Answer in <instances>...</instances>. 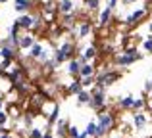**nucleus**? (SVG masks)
Here are the masks:
<instances>
[{"label":"nucleus","mask_w":152,"mask_h":138,"mask_svg":"<svg viewBox=\"0 0 152 138\" xmlns=\"http://www.w3.org/2000/svg\"><path fill=\"white\" fill-rule=\"evenodd\" d=\"M91 98H93V94H91L89 90L83 88L81 92L77 94V104H79V105H87V104H91Z\"/></svg>","instance_id":"4468645a"},{"label":"nucleus","mask_w":152,"mask_h":138,"mask_svg":"<svg viewBox=\"0 0 152 138\" xmlns=\"http://www.w3.org/2000/svg\"><path fill=\"white\" fill-rule=\"evenodd\" d=\"M83 90V85H81V81H73L69 86H67V94H75L77 96L79 92Z\"/></svg>","instance_id":"412c9836"},{"label":"nucleus","mask_w":152,"mask_h":138,"mask_svg":"<svg viewBox=\"0 0 152 138\" xmlns=\"http://www.w3.org/2000/svg\"><path fill=\"white\" fill-rule=\"evenodd\" d=\"M118 2H119V0H110V4H108V6H110V8H115V6H118Z\"/></svg>","instance_id":"c9c22d12"},{"label":"nucleus","mask_w":152,"mask_h":138,"mask_svg":"<svg viewBox=\"0 0 152 138\" xmlns=\"http://www.w3.org/2000/svg\"><path fill=\"white\" fill-rule=\"evenodd\" d=\"M91 94H93V98H91V108L93 109H104V105H106V92H104V88H98V86H94L93 90H91Z\"/></svg>","instance_id":"20e7f679"},{"label":"nucleus","mask_w":152,"mask_h":138,"mask_svg":"<svg viewBox=\"0 0 152 138\" xmlns=\"http://www.w3.org/2000/svg\"><path fill=\"white\" fill-rule=\"evenodd\" d=\"M85 132H87L89 136H94V138H96V123H94V121H91V123L87 125Z\"/></svg>","instance_id":"cd10ccee"},{"label":"nucleus","mask_w":152,"mask_h":138,"mask_svg":"<svg viewBox=\"0 0 152 138\" xmlns=\"http://www.w3.org/2000/svg\"><path fill=\"white\" fill-rule=\"evenodd\" d=\"M29 50H31V54H29V56L33 58V60H39V58L42 56V52H45V48H42V44H41V42H35V44L31 46Z\"/></svg>","instance_id":"f3484780"},{"label":"nucleus","mask_w":152,"mask_h":138,"mask_svg":"<svg viewBox=\"0 0 152 138\" xmlns=\"http://www.w3.org/2000/svg\"><path fill=\"white\" fill-rule=\"evenodd\" d=\"M58 12L60 14H71V12H73V0H60Z\"/></svg>","instance_id":"9b49d317"},{"label":"nucleus","mask_w":152,"mask_h":138,"mask_svg":"<svg viewBox=\"0 0 152 138\" xmlns=\"http://www.w3.org/2000/svg\"><path fill=\"white\" fill-rule=\"evenodd\" d=\"M67 134H69V138H79L81 132H79L77 127H69V129H67Z\"/></svg>","instance_id":"c756f323"},{"label":"nucleus","mask_w":152,"mask_h":138,"mask_svg":"<svg viewBox=\"0 0 152 138\" xmlns=\"http://www.w3.org/2000/svg\"><path fill=\"white\" fill-rule=\"evenodd\" d=\"M42 134H45V131H41V129H31L29 131V138H42Z\"/></svg>","instance_id":"c85d7f7f"},{"label":"nucleus","mask_w":152,"mask_h":138,"mask_svg":"<svg viewBox=\"0 0 152 138\" xmlns=\"http://www.w3.org/2000/svg\"><path fill=\"white\" fill-rule=\"evenodd\" d=\"M58 115H60V105H54V109H52V113H50V117H48V125L58 123Z\"/></svg>","instance_id":"393cba45"},{"label":"nucleus","mask_w":152,"mask_h":138,"mask_svg":"<svg viewBox=\"0 0 152 138\" xmlns=\"http://www.w3.org/2000/svg\"><path fill=\"white\" fill-rule=\"evenodd\" d=\"M146 14H148V8H139V10L131 12V14L127 15V17H125V23H127V25H135V23H139Z\"/></svg>","instance_id":"0eeeda50"},{"label":"nucleus","mask_w":152,"mask_h":138,"mask_svg":"<svg viewBox=\"0 0 152 138\" xmlns=\"http://www.w3.org/2000/svg\"><path fill=\"white\" fill-rule=\"evenodd\" d=\"M133 2H137V0H123V4H127V6H129V4H133Z\"/></svg>","instance_id":"e433bc0d"},{"label":"nucleus","mask_w":152,"mask_h":138,"mask_svg":"<svg viewBox=\"0 0 152 138\" xmlns=\"http://www.w3.org/2000/svg\"><path fill=\"white\" fill-rule=\"evenodd\" d=\"M145 92H152V79L145 81Z\"/></svg>","instance_id":"473e14b6"},{"label":"nucleus","mask_w":152,"mask_h":138,"mask_svg":"<svg viewBox=\"0 0 152 138\" xmlns=\"http://www.w3.org/2000/svg\"><path fill=\"white\" fill-rule=\"evenodd\" d=\"M79 81H81L83 88H89L91 85H94V82H96V75H91V77H79Z\"/></svg>","instance_id":"4be33fe9"},{"label":"nucleus","mask_w":152,"mask_h":138,"mask_svg":"<svg viewBox=\"0 0 152 138\" xmlns=\"http://www.w3.org/2000/svg\"><path fill=\"white\" fill-rule=\"evenodd\" d=\"M0 138H10V136H8V132H4V134H0Z\"/></svg>","instance_id":"58836bf2"},{"label":"nucleus","mask_w":152,"mask_h":138,"mask_svg":"<svg viewBox=\"0 0 152 138\" xmlns=\"http://www.w3.org/2000/svg\"><path fill=\"white\" fill-rule=\"evenodd\" d=\"M146 108V100L145 98H135V104H133V111H141V109Z\"/></svg>","instance_id":"b1692460"},{"label":"nucleus","mask_w":152,"mask_h":138,"mask_svg":"<svg viewBox=\"0 0 152 138\" xmlns=\"http://www.w3.org/2000/svg\"><path fill=\"white\" fill-rule=\"evenodd\" d=\"M8 119H10V117H8V113L0 109V127H4V125L8 123Z\"/></svg>","instance_id":"7c9ffc66"},{"label":"nucleus","mask_w":152,"mask_h":138,"mask_svg":"<svg viewBox=\"0 0 152 138\" xmlns=\"http://www.w3.org/2000/svg\"><path fill=\"white\" fill-rule=\"evenodd\" d=\"M118 79H119L118 71H102V73L96 75V82H94V85H96L98 88H106V86L114 85Z\"/></svg>","instance_id":"7ed1b4c3"},{"label":"nucleus","mask_w":152,"mask_h":138,"mask_svg":"<svg viewBox=\"0 0 152 138\" xmlns=\"http://www.w3.org/2000/svg\"><path fill=\"white\" fill-rule=\"evenodd\" d=\"M133 104H135V96H123L121 100H119V108L121 109H133Z\"/></svg>","instance_id":"a211bd4d"},{"label":"nucleus","mask_w":152,"mask_h":138,"mask_svg":"<svg viewBox=\"0 0 152 138\" xmlns=\"http://www.w3.org/2000/svg\"><path fill=\"white\" fill-rule=\"evenodd\" d=\"M71 56H73V44H71V42H64V44L54 52V60L58 61V64H64V61L69 60Z\"/></svg>","instance_id":"39448f33"},{"label":"nucleus","mask_w":152,"mask_h":138,"mask_svg":"<svg viewBox=\"0 0 152 138\" xmlns=\"http://www.w3.org/2000/svg\"><path fill=\"white\" fill-rule=\"evenodd\" d=\"M91 75H94V67L87 61V64L81 65V71H79V77H91Z\"/></svg>","instance_id":"aec40b11"},{"label":"nucleus","mask_w":152,"mask_h":138,"mask_svg":"<svg viewBox=\"0 0 152 138\" xmlns=\"http://www.w3.org/2000/svg\"><path fill=\"white\" fill-rule=\"evenodd\" d=\"M31 6H33V2H31V0H15V2H14V10L19 12V14H25V12H29Z\"/></svg>","instance_id":"9d476101"},{"label":"nucleus","mask_w":152,"mask_h":138,"mask_svg":"<svg viewBox=\"0 0 152 138\" xmlns=\"http://www.w3.org/2000/svg\"><path fill=\"white\" fill-rule=\"evenodd\" d=\"M114 125V115L106 111L98 113V123H96V138H102Z\"/></svg>","instance_id":"f03ea898"},{"label":"nucleus","mask_w":152,"mask_h":138,"mask_svg":"<svg viewBox=\"0 0 152 138\" xmlns=\"http://www.w3.org/2000/svg\"><path fill=\"white\" fill-rule=\"evenodd\" d=\"M142 58V54H139L137 52V48H127L123 54H119L118 58H115V65H119V67H127V65H131V64H135L137 60H141Z\"/></svg>","instance_id":"f257e3e1"},{"label":"nucleus","mask_w":152,"mask_h":138,"mask_svg":"<svg viewBox=\"0 0 152 138\" xmlns=\"http://www.w3.org/2000/svg\"><path fill=\"white\" fill-rule=\"evenodd\" d=\"M33 44H35V37L33 35H23V37H19V48L21 50L31 48Z\"/></svg>","instance_id":"f8f14e48"},{"label":"nucleus","mask_w":152,"mask_h":138,"mask_svg":"<svg viewBox=\"0 0 152 138\" xmlns=\"http://www.w3.org/2000/svg\"><path fill=\"white\" fill-rule=\"evenodd\" d=\"M31 123H33V117H31V115H25V125H27V127H31Z\"/></svg>","instance_id":"72a5a7b5"},{"label":"nucleus","mask_w":152,"mask_h":138,"mask_svg":"<svg viewBox=\"0 0 152 138\" xmlns=\"http://www.w3.org/2000/svg\"><path fill=\"white\" fill-rule=\"evenodd\" d=\"M146 123H148V117H146L142 111H135V115H133V125H135V129L142 131V129L146 127Z\"/></svg>","instance_id":"6e6552de"},{"label":"nucleus","mask_w":152,"mask_h":138,"mask_svg":"<svg viewBox=\"0 0 152 138\" xmlns=\"http://www.w3.org/2000/svg\"><path fill=\"white\" fill-rule=\"evenodd\" d=\"M66 129H69V123L66 119H58V134L66 136Z\"/></svg>","instance_id":"5701e85b"},{"label":"nucleus","mask_w":152,"mask_h":138,"mask_svg":"<svg viewBox=\"0 0 152 138\" xmlns=\"http://www.w3.org/2000/svg\"><path fill=\"white\" fill-rule=\"evenodd\" d=\"M142 50L148 52V54H152V35H148V37L142 40Z\"/></svg>","instance_id":"a878e982"},{"label":"nucleus","mask_w":152,"mask_h":138,"mask_svg":"<svg viewBox=\"0 0 152 138\" xmlns=\"http://www.w3.org/2000/svg\"><path fill=\"white\" fill-rule=\"evenodd\" d=\"M73 12H71V14H64V23H66V25H71V21H73Z\"/></svg>","instance_id":"2f4dec72"},{"label":"nucleus","mask_w":152,"mask_h":138,"mask_svg":"<svg viewBox=\"0 0 152 138\" xmlns=\"http://www.w3.org/2000/svg\"><path fill=\"white\" fill-rule=\"evenodd\" d=\"M39 21H41V19L39 17H35V15H29V14H23L21 17L18 19V25L21 27V29H33V27H37L39 25Z\"/></svg>","instance_id":"423d86ee"},{"label":"nucleus","mask_w":152,"mask_h":138,"mask_svg":"<svg viewBox=\"0 0 152 138\" xmlns=\"http://www.w3.org/2000/svg\"><path fill=\"white\" fill-rule=\"evenodd\" d=\"M42 138H54V136H52V131H45V134H42Z\"/></svg>","instance_id":"f704fd0d"},{"label":"nucleus","mask_w":152,"mask_h":138,"mask_svg":"<svg viewBox=\"0 0 152 138\" xmlns=\"http://www.w3.org/2000/svg\"><path fill=\"white\" fill-rule=\"evenodd\" d=\"M112 12H114V8H110V6H106V8L100 12V25H108V23H110Z\"/></svg>","instance_id":"dca6fc26"},{"label":"nucleus","mask_w":152,"mask_h":138,"mask_svg":"<svg viewBox=\"0 0 152 138\" xmlns=\"http://www.w3.org/2000/svg\"><path fill=\"white\" fill-rule=\"evenodd\" d=\"M148 33H150V35H152V21H150V23H148Z\"/></svg>","instance_id":"4c0bfd02"},{"label":"nucleus","mask_w":152,"mask_h":138,"mask_svg":"<svg viewBox=\"0 0 152 138\" xmlns=\"http://www.w3.org/2000/svg\"><path fill=\"white\" fill-rule=\"evenodd\" d=\"M85 6L89 8V10L96 12L98 8H100V0H85Z\"/></svg>","instance_id":"bb28decb"},{"label":"nucleus","mask_w":152,"mask_h":138,"mask_svg":"<svg viewBox=\"0 0 152 138\" xmlns=\"http://www.w3.org/2000/svg\"><path fill=\"white\" fill-rule=\"evenodd\" d=\"M93 58H96V48H94V46H89V48H85V52H83L77 60L81 61V64H87V61H91Z\"/></svg>","instance_id":"1a4fd4ad"},{"label":"nucleus","mask_w":152,"mask_h":138,"mask_svg":"<svg viewBox=\"0 0 152 138\" xmlns=\"http://www.w3.org/2000/svg\"><path fill=\"white\" fill-rule=\"evenodd\" d=\"M15 52H18V48H12V46H2V48H0V56H2L4 60H14Z\"/></svg>","instance_id":"2eb2a0df"},{"label":"nucleus","mask_w":152,"mask_h":138,"mask_svg":"<svg viewBox=\"0 0 152 138\" xmlns=\"http://www.w3.org/2000/svg\"><path fill=\"white\" fill-rule=\"evenodd\" d=\"M81 61L77 60V58H73V60H69V64H67V73L69 75H79V71H81Z\"/></svg>","instance_id":"ddd939ff"},{"label":"nucleus","mask_w":152,"mask_h":138,"mask_svg":"<svg viewBox=\"0 0 152 138\" xmlns=\"http://www.w3.org/2000/svg\"><path fill=\"white\" fill-rule=\"evenodd\" d=\"M91 31H93L91 23L89 21H83L81 25H79V38H85L87 35H91Z\"/></svg>","instance_id":"6ab92c4d"}]
</instances>
